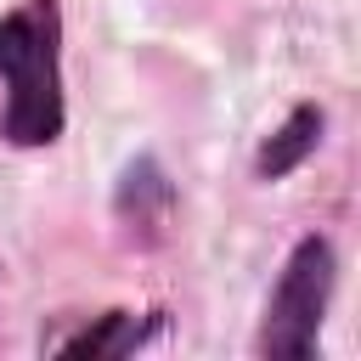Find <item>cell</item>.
Listing matches in <instances>:
<instances>
[{
  "label": "cell",
  "mask_w": 361,
  "mask_h": 361,
  "mask_svg": "<svg viewBox=\"0 0 361 361\" xmlns=\"http://www.w3.org/2000/svg\"><path fill=\"white\" fill-rule=\"evenodd\" d=\"M333 288H338V248H333V237L305 231L288 248V259H282V271L271 282L254 350L265 361H310L316 344H322V322H327Z\"/></svg>",
  "instance_id": "7a4b0ae2"
},
{
  "label": "cell",
  "mask_w": 361,
  "mask_h": 361,
  "mask_svg": "<svg viewBox=\"0 0 361 361\" xmlns=\"http://www.w3.org/2000/svg\"><path fill=\"white\" fill-rule=\"evenodd\" d=\"M169 209H175L169 175L158 169V158H135V164L118 175V186H113V214H118V226H130V237L141 231V243H152V237L164 231Z\"/></svg>",
  "instance_id": "5b68a950"
},
{
  "label": "cell",
  "mask_w": 361,
  "mask_h": 361,
  "mask_svg": "<svg viewBox=\"0 0 361 361\" xmlns=\"http://www.w3.org/2000/svg\"><path fill=\"white\" fill-rule=\"evenodd\" d=\"M0 141L17 152L56 147L68 130L62 90V6L17 0L0 17Z\"/></svg>",
  "instance_id": "6da1fadb"
},
{
  "label": "cell",
  "mask_w": 361,
  "mask_h": 361,
  "mask_svg": "<svg viewBox=\"0 0 361 361\" xmlns=\"http://www.w3.org/2000/svg\"><path fill=\"white\" fill-rule=\"evenodd\" d=\"M322 130H327V113H322L316 102H293L288 118L259 141V152H254V180L276 186V180H288L293 169H305V158L322 147Z\"/></svg>",
  "instance_id": "277c9868"
},
{
  "label": "cell",
  "mask_w": 361,
  "mask_h": 361,
  "mask_svg": "<svg viewBox=\"0 0 361 361\" xmlns=\"http://www.w3.org/2000/svg\"><path fill=\"white\" fill-rule=\"evenodd\" d=\"M158 333H164V310H147V316H135V310H102V316H90L85 327L51 338L45 350H51V355L107 361V355H135V350H147Z\"/></svg>",
  "instance_id": "3957f363"
}]
</instances>
